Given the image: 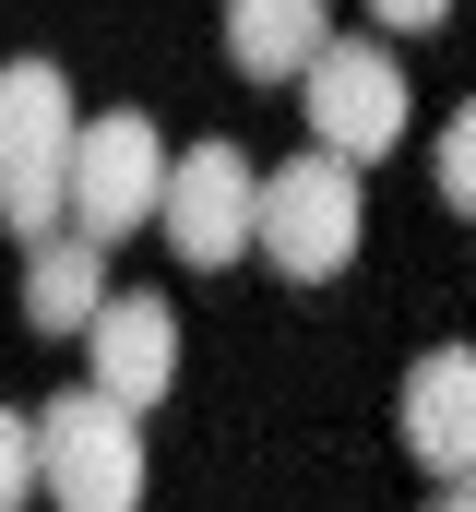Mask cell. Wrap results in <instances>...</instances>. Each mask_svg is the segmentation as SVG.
<instances>
[{"label": "cell", "instance_id": "ba28073f", "mask_svg": "<svg viewBox=\"0 0 476 512\" xmlns=\"http://www.w3.org/2000/svg\"><path fill=\"white\" fill-rule=\"evenodd\" d=\"M405 453L453 489V477H476V346H429L417 370H405Z\"/></svg>", "mask_w": 476, "mask_h": 512}, {"label": "cell", "instance_id": "277c9868", "mask_svg": "<svg viewBox=\"0 0 476 512\" xmlns=\"http://www.w3.org/2000/svg\"><path fill=\"white\" fill-rule=\"evenodd\" d=\"M155 239L191 262V274L262 251V167H250L238 143H191V155L167 167V215H155Z\"/></svg>", "mask_w": 476, "mask_h": 512}, {"label": "cell", "instance_id": "4fadbf2b", "mask_svg": "<svg viewBox=\"0 0 476 512\" xmlns=\"http://www.w3.org/2000/svg\"><path fill=\"white\" fill-rule=\"evenodd\" d=\"M369 12H381V24H405V36H429V24H441L453 0H369Z\"/></svg>", "mask_w": 476, "mask_h": 512}, {"label": "cell", "instance_id": "6da1fadb", "mask_svg": "<svg viewBox=\"0 0 476 512\" xmlns=\"http://www.w3.org/2000/svg\"><path fill=\"white\" fill-rule=\"evenodd\" d=\"M72 155H84V108L60 60H12L0 72V227L12 239L72 227Z\"/></svg>", "mask_w": 476, "mask_h": 512}, {"label": "cell", "instance_id": "7a4b0ae2", "mask_svg": "<svg viewBox=\"0 0 476 512\" xmlns=\"http://www.w3.org/2000/svg\"><path fill=\"white\" fill-rule=\"evenodd\" d=\"M369 239V203H357V155L334 143H310V155H286L274 179H262V262L286 274V286H334Z\"/></svg>", "mask_w": 476, "mask_h": 512}, {"label": "cell", "instance_id": "7c38bea8", "mask_svg": "<svg viewBox=\"0 0 476 512\" xmlns=\"http://www.w3.org/2000/svg\"><path fill=\"white\" fill-rule=\"evenodd\" d=\"M441 203H453V215H476V96L441 120Z\"/></svg>", "mask_w": 476, "mask_h": 512}, {"label": "cell", "instance_id": "5b68a950", "mask_svg": "<svg viewBox=\"0 0 476 512\" xmlns=\"http://www.w3.org/2000/svg\"><path fill=\"white\" fill-rule=\"evenodd\" d=\"M167 131L143 120V108H108V120H84V155H72V227L84 239H131V227H155L167 215Z\"/></svg>", "mask_w": 476, "mask_h": 512}, {"label": "cell", "instance_id": "8992f818", "mask_svg": "<svg viewBox=\"0 0 476 512\" xmlns=\"http://www.w3.org/2000/svg\"><path fill=\"white\" fill-rule=\"evenodd\" d=\"M298 96H310V131L334 143V155H393L405 120H417V96H405V60L393 48H369V36H334L310 72H298Z\"/></svg>", "mask_w": 476, "mask_h": 512}, {"label": "cell", "instance_id": "30bf717a", "mask_svg": "<svg viewBox=\"0 0 476 512\" xmlns=\"http://www.w3.org/2000/svg\"><path fill=\"white\" fill-rule=\"evenodd\" d=\"M322 48H334V12L322 0H227V60L250 84H298Z\"/></svg>", "mask_w": 476, "mask_h": 512}, {"label": "cell", "instance_id": "8fae6325", "mask_svg": "<svg viewBox=\"0 0 476 512\" xmlns=\"http://www.w3.org/2000/svg\"><path fill=\"white\" fill-rule=\"evenodd\" d=\"M24 501H48V465H36V417L0 405V512H24Z\"/></svg>", "mask_w": 476, "mask_h": 512}, {"label": "cell", "instance_id": "52a82bcc", "mask_svg": "<svg viewBox=\"0 0 476 512\" xmlns=\"http://www.w3.org/2000/svg\"><path fill=\"white\" fill-rule=\"evenodd\" d=\"M84 382L96 393H119V405H155V393L179 382V310L155 298V286H119L108 310H96V334H84Z\"/></svg>", "mask_w": 476, "mask_h": 512}, {"label": "cell", "instance_id": "3957f363", "mask_svg": "<svg viewBox=\"0 0 476 512\" xmlns=\"http://www.w3.org/2000/svg\"><path fill=\"white\" fill-rule=\"evenodd\" d=\"M36 465L60 512H143V405L72 382L36 405Z\"/></svg>", "mask_w": 476, "mask_h": 512}, {"label": "cell", "instance_id": "5bb4252c", "mask_svg": "<svg viewBox=\"0 0 476 512\" xmlns=\"http://www.w3.org/2000/svg\"><path fill=\"white\" fill-rule=\"evenodd\" d=\"M429 512H476V477H453V489H441V501H429Z\"/></svg>", "mask_w": 476, "mask_h": 512}, {"label": "cell", "instance_id": "9c48e42d", "mask_svg": "<svg viewBox=\"0 0 476 512\" xmlns=\"http://www.w3.org/2000/svg\"><path fill=\"white\" fill-rule=\"evenodd\" d=\"M96 310H108V239L48 227V239L24 251V322H36V334H96Z\"/></svg>", "mask_w": 476, "mask_h": 512}]
</instances>
